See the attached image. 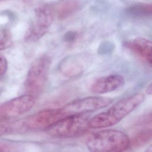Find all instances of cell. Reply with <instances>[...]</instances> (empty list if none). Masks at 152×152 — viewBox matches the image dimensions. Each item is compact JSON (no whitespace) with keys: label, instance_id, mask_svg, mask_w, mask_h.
I'll return each mask as SVG.
<instances>
[{"label":"cell","instance_id":"20","mask_svg":"<svg viewBox=\"0 0 152 152\" xmlns=\"http://www.w3.org/2000/svg\"><path fill=\"white\" fill-rule=\"evenodd\" d=\"M147 92L148 94H151V84H150L149 85V86L147 87Z\"/></svg>","mask_w":152,"mask_h":152},{"label":"cell","instance_id":"17","mask_svg":"<svg viewBox=\"0 0 152 152\" xmlns=\"http://www.w3.org/2000/svg\"><path fill=\"white\" fill-rule=\"evenodd\" d=\"M11 131V128L9 125L0 124V135H4Z\"/></svg>","mask_w":152,"mask_h":152},{"label":"cell","instance_id":"12","mask_svg":"<svg viewBox=\"0 0 152 152\" xmlns=\"http://www.w3.org/2000/svg\"><path fill=\"white\" fill-rule=\"evenodd\" d=\"M59 70L66 77H75L80 75L83 71V65L77 58L67 57L61 62Z\"/></svg>","mask_w":152,"mask_h":152},{"label":"cell","instance_id":"14","mask_svg":"<svg viewBox=\"0 0 152 152\" xmlns=\"http://www.w3.org/2000/svg\"><path fill=\"white\" fill-rule=\"evenodd\" d=\"M128 12L132 15L143 16L151 15V5L145 4H137L129 7Z\"/></svg>","mask_w":152,"mask_h":152},{"label":"cell","instance_id":"7","mask_svg":"<svg viewBox=\"0 0 152 152\" xmlns=\"http://www.w3.org/2000/svg\"><path fill=\"white\" fill-rule=\"evenodd\" d=\"M36 98L31 94L11 99L0 106V122L15 119L29 111L34 105Z\"/></svg>","mask_w":152,"mask_h":152},{"label":"cell","instance_id":"1","mask_svg":"<svg viewBox=\"0 0 152 152\" xmlns=\"http://www.w3.org/2000/svg\"><path fill=\"white\" fill-rule=\"evenodd\" d=\"M144 98L142 93H135L119 100L107 110L90 118L89 128H102L116 125L138 107Z\"/></svg>","mask_w":152,"mask_h":152},{"label":"cell","instance_id":"6","mask_svg":"<svg viewBox=\"0 0 152 152\" xmlns=\"http://www.w3.org/2000/svg\"><path fill=\"white\" fill-rule=\"evenodd\" d=\"M53 12L49 5H42L35 10L34 21L28 28L24 36L27 43L34 42L41 39L48 31L53 20Z\"/></svg>","mask_w":152,"mask_h":152},{"label":"cell","instance_id":"10","mask_svg":"<svg viewBox=\"0 0 152 152\" xmlns=\"http://www.w3.org/2000/svg\"><path fill=\"white\" fill-rule=\"evenodd\" d=\"M123 45L151 65L152 45L150 40L138 37L125 41Z\"/></svg>","mask_w":152,"mask_h":152},{"label":"cell","instance_id":"5","mask_svg":"<svg viewBox=\"0 0 152 152\" xmlns=\"http://www.w3.org/2000/svg\"><path fill=\"white\" fill-rule=\"evenodd\" d=\"M66 116L61 108L46 109L30 115L16 123L14 128L18 131L46 129L54 123Z\"/></svg>","mask_w":152,"mask_h":152},{"label":"cell","instance_id":"2","mask_svg":"<svg viewBox=\"0 0 152 152\" xmlns=\"http://www.w3.org/2000/svg\"><path fill=\"white\" fill-rule=\"evenodd\" d=\"M88 150L93 152L122 151L130 145V138L116 129H105L91 135L86 141Z\"/></svg>","mask_w":152,"mask_h":152},{"label":"cell","instance_id":"8","mask_svg":"<svg viewBox=\"0 0 152 152\" xmlns=\"http://www.w3.org/2000/svg\"><path fill=\"white\" fill-rule=\"evenodd\" d=\"M113 100L109 97L102 96H90L74 100L61 108L65 116L75 114L88 113L111 104Z\"/></svg>","mask_w":152,"mask_h":152},{"label":"cell","instance_id":"19","mask_svg":"<svg viewBox=\"0 0 152 152\" xmlns=\"http://www.w3.org/2000/svg\"><path fill=\"white\" fill-rule=\"evenodd\" d=\"M10 150V147L8 145L0 144V151H6Z\"/></svg>","mask_w":152,"mask_h":152},{"label":"cell","instance_id":"11","mask_svg":"<svg viewBox=\"0 0 152 152\" xmlns=\"http://www.w3.org/2000/svg\"><path fill=\"white\" fill-rule=\"evenodd\" d=\"M80 4L78 0H61L52 7L53 13H56L61 19L67 18L80 8Z\"/></svg>","mask_w":152,"mask_h":152},{"label":"cell","instance_id":"16","mask_svg":"<svg viewBox=\"0 0 152 152\" xmlns=\"http://www.w3.org/2000/svg\"><path fill=\"white\" fill-rule=\"evenodd\" d=\"M8 63L5 56L0 54V77L3 76L7 72Z\"/></svg>","mask_w":152,"mask_h":152},{"label":"cell","instance_id":"3","mask_svg":"<svg viewBox=\"0 0 152 152\" xmlns=\"http://www.w3.org/2000/svg\"><path fill=\"white\" fill-rule=\"evenodd\" d=\"M90 119L88 113H75L67 115L59 119L46 129L52 137L72 138L83 135L89 128Z\"/></svg>","mask_w":152,"mask_h":152},{"label":"cell","instance_id":"9","mask_svg":"<svg viewBox=\"0 0 152 152\" xmlns=\"http://www.w3.org/2000/svg\"><path fill=\"white\" fill-rule=\"evenodd\" d=\"M124 77L119 74H112L101 77L91 85V91L95 93L104 94L113 91L124 86Z\"/></svg>","mask_w":152,"mask_h":152},{"label":"cell","instance_id":"15","mask_svg":"<svg viewBox=\"0 0 152 152\" xmlns=\"http://www.w3.org/2000/svg\"><path fill=\"white\" fill-rule=\"evenodd\" d=\"M12 45V38L10 31L7 29L0 30V50L5 49Z\"/></svg>","mask_w":152,"mask_h":152},{"label":"cell","instance_id":"18","mask_svg":"<svg viewBox=\"0 0 152 152\" xmlns=\"http://www.w3.org/2000/svg\"><path fill=\"white\" fill-rule=\"evenodd\" d=\"M75 35L76 34L75 33H73V32H69V33H67L66 34H65V39L66 41H71L72 39H74L75 37Z\"/></svg>","mask_w":152,"mask_h":152},{"label":"cell","instance_id":"4","mask_svg":"<svg viewBox=\"0 0 152 152\" xmlns=\"http://www.w3.org/2000/svg\"><path fill=\"white\" fill-rule=\"evenodd\" d=\"M50 57L44 54L37 57L31 64L25 81L26 90L31 94H37L44 89L51 65Z\"/></svg>","mask_w":152,"mask_h":152},{"label":"cell","instance_id":"13","mask_svg":"<svg viewBox=\"0 0 152 152\" xmlns=\"http://www.w3.org/2000/svg\"><path fill=\"white\" fill-rule=\"evenodd\" d=\"M152 138L151 128L147 129L141 130L137 133L131 140H130V145L134 148L142 147L150 142Z\"/></svg>","mask_w":152,"mask_h":152}]
</instances>
